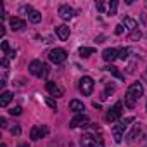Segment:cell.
<instances>
[{
	"instance_id": "f546056e",
	"label": "cell",
	"mask_w": 147,
	"mask_h": 147,
	"mask_svg": "<svg viewBox=\"0 0 147 147\" xmlns=\"http://www.w3.org/2000/svg\"><path fill=\"white\" fill-rule=\"evenodd\" d=\"M2 52H4V54H11V47H9V42H2Z\"/></svg>"
},
{
	"instance_id": "ffe728a7",
	"label": "cell",
	"mask_w": 147,
	"mask_h": 147,
	"mask_svg": "<svg viewBox=\"0 0 147 147\" xmlns=\"http://www.w3.org/2000/svg\"><path fill=\"white\" fill-rule=\"evenodd\" d=\"M78 54H80L82 57H90L92 54H95V49H94V47H82V49L78 50Z\"/></svg>"
},
{
	"instance_id": "8d00e7d4",
	"label": "cell",
	"mask_w": 147,
	"mask_h": 147,
	"mask_svg": "<svg viewBox=\"0 0 147 147\" xmlns=\"http://www.w3.org/2000/svg\"><path fill=\"white\" fill-rule=\"evenodd\" d=\"M19 147H30V145H28V144H21Z\"/></svg>"
},
{
	"instance_id": "ab89813d",
	"label": "cell",
	"mask_w": 147,
	"mask_h": 147,
	"mask_svg": "<svg viewBox=\"0 0 147 147\" xmlns=\"http://www.w3.org/2000/svg\"><path fill=\"white\" fill-rule=\"evenodd\" d=\"M145 109H147V106H145Z\"/></svg>"
},
{
	"instance_id": "4fadbf2b",
	"label": "cell",
	"mask_w": 147,
	"mask_h": 147,
	"mask_svg": "<svg viewBox=\"0 0 147 147\" xmlns=\"http://www.w3.org/2000/svg\"><path fill=\"white\" fill-rule=\"evenodd\" d=\"M69 33H71V31H69V28H67L66 24L55 26V35L59 36V40H62V42H64V40H67V38H69Z\"/></svg>"
},
{
	"instance_id": "9a60e30c",
	"label": "cell",
	"mask_w": 147,
	"mask_h": 147,
	"mask_svg": "<svg viewBox=\"0 0 147 147\" xmlns=\"http://www.w3.org/2000/svg\"><path fill=\"white\" fill-rule=\"evenodd\" d=\"M9 24H11V30L19 31V30H23V28L26 26V21H24V19H21V18H11Z\"/></svg>"
},
{
	"instance_id": "603a6c76",
	"label": "cell",
	"mask_w": 147,
	"mask_h": 147,
	"mask_svg": "<svg viewBox=\"0 0 147 147\" xmlns=\"http://www.w3.org/2000/svg\"><path fill=\"white\" fill-rule=\"evenodd\" d=\"M138 131H140V125H135V128H133V130H131V131H130V133L126 135V140H128V142L135 140V137L138 135Z\"/></svg>"
},
{
	"instance_id": "9c48e42d",
	"label": "cell",
	"mask_w": 147,
	"mask_h": 147,
	"mask_svg": "<svg viewBox=\"0 0 147 147\" xmlns=\"http://www.w3.org/2000/svg\"><path fill=\"white\" fill-rule=\"evenodd\" d=\"M45 87H47V90H49V94H50L52 97H62V95H64V90H62L57 83H54V82H47Z\"/></svg>"
},
{
	"instance_id": "277c9868",
	"label": "cell",
	"mask_w": 147,
	"mask_h": 147,
	"mask_svg": "<svg viewBox=\"0 0 147 147\" xmlns=\"http://www.w3.org/2000/svg\"><path fill=\"white\" fill-rule=\"evenodd\" d=\"M121 113H123V102H116V104L109 109V113L106 114V119H107L109 123H113V121H116V119L121 118Z\"/></svg>"
},
{
	"instance_id": "7a4b0ae2",
	"label": "cell",
	"mask_w": 147,
	"mask_h": 147,
	"mask_svg": "<svg viewBox=\"0 0 147 147\" xmlns=\"http://www.w3.org/2000/svg\"><path fill=\"white\" fill-rule=\"evenodd\" d=\"M66 59H67V52L64 49H54L49 52V61L54 64H62Z\"/></svg>"
},
{
	"instance_id": "74e56055",
	"label": "cell",
	"mask_w": 147,
	"mask_h": 147,
	"mask_svg": "<svg viewBox=\"0 0 147 147\" xmlns=\"http://www.w3.org/2000/svg\"><path fill=\"white\" fill-rule=\"evenodd\" d=\"M0 147H7V144H2V145H0Z\"/></svg>"
},
{
	"instance_id": "836d02e7",
	"label": "cell",
	"mask_w": 147,
	"mask_h": 147,
	"mask_svg": "<svg viewBox=\"0 0 147 147\" xmlns=\"http://www.w3.org/2000/svg\"><path fill=\"white\" fill-rule=\"evenodd\" d=\"M0 126H2V128H7V119H5V118H0Z\"/></svg>"
},
{
	"instance_id": "f1b7e54d",
	"label": "cell",
	"mask_w": 147,
	"mask_h": 147,
	"mask_svg": "<svg viewBox=\"0 0 147 147\" xmlns=\"http://www.w3.org/2000/svg\"><path fill=\"white\" fill-rule=\"evenodd\" d=\"M9 130H11L12 135H19V133H21V128H19V125H16V123H14V126H11Z\"/></svg>"
},
{
	"instance_id": "5b68a950",
	"label": "cell",
	"mask_w": 147,
	"mask_h": 147,
	"mask_svg": "<svg viewBox=\"0 0 147 147\" xmlns=\"http://www.w3.org/2000/svg\"><path fill=\"white\" fill-rule=\"evenodd\" d=\"M47 133H49V128H47V126L36 125V126H33V128L30 130V138H31V140H40V138H43Z\"/></svg>"
},
{
	"instance_id": "d4e9b609",
	"label": "cell",
	"mask_w": 147,
	"mask_h": 147,
	"mask_svg": "<svg viewBox=\"0 0 147 147\" xmlns=\"http://www.w3.org/2000/svg\"><path fill=\"white\" fill-rule=\"evenodd\" d=\"M45 104L50 107V109H54V111H57V102L52 99V97H45Z\"/></svg>"
},
{
	"instance_id": "2e32d148",
	"label": "cell",
	"mask_w": 147,
	"mask_h": 147,
	"mask_svg": "<svg viewBox=\"0 0 147 147\" xmlns=\"http://www.w3.org/2000/svg\"><path fill=\"white\" fill-rule=\"evenodd\" d=\"M11 100H12V92L4 90V92H2V95H0V106H2V107H7Z\"/></svg>"
},
{
	"instance_id": "83f0119b",
	"label": "cell",
	"mask_w": 147,
	"mask_h": 147,
	"mask_svg": "<svg viewBox=\"0 0 147 147\" xmlns=\"http://www.w3.org/2000/svg\"><path fill=\"white\" fill-rule=\"evenodd\" d=\"M113 92H114V88H113V87H107V88H106V92L100 95V99H102V100H106V99L109 97V94H113Z\"/></svg>"
},
{
	"instance_id": "d590c367",
	"label": "cell",
	"mask_w": 147,
	"mask_h": 147,
	"mask_svg": "<svg viewBox=\"0 0 147 147\" xmlns=\"http://www.w3.org/2000/svg\"><path fill=\"white\" fill-rule=\"evenodd\" d=\"M2 66H4V67H7V66H9V61H7V57H4V59H2Z\"/></svg>"
},
{
	"instance_id": "e575fe53",
	"label": "cell",
	"mask_w": 147,
	"mask_h": 147,
	"mask_svg": "<svg viewBox=\"0 0 147 147\" xmlns=\"http://www.w3.org/2000/svg\"><path fill=\"white\" fill-rule=\"evenodd\" d=\"M5 35V28H4V24H0V36H4Z\"/></svg>"
},
{
	"instance_id": "5bb4252c",
	"label": "cell",
	"mask_w": 147,
	"mask_h": 147,
	"mask_svg": "<svg viewBox=\"0 0 147 147\" xmlns=\"http://www.w3.org/2000/svg\"><path fill=\"white\" fill-rule=\"evenodd\" d=\"M118 49H106L104 52H102V59L106 61V62H113L114 59H118Z\"/></svg>"
},
{
	"instance_id": "484cf974",
	"label": "cell",
	"mask_w": 147,
	"mask_h": 147,
	"mask_svg": "<svg viewBox=\"0 0 147 147\" xmlns=\"http://www.w3.org/2000/svg\"><path fill=\"white\" fill-rule=\"evenodd\" d=\"M130 38H131L133 42H137V40H140V38H142V31H140V30L137 28L135 31H131V33H130Z\"/></svg>"
},
{
	"instance_id": "8fae6325",
	"label": "cell",
	"mask_w": 147,
	"mask_h": 147,
	"mask_svg": "<svg viewBox=\"0 0 147 147\" xmlns=\"http://www.w3.org/2000/svg\"><path fill=\"white\" fill-rule=\"evenodd\" d=\"M69 111L76 113V114H83V111H85V104H83L82 100H78V99H73V100L69 102Z\"/></svg>"
},
{
	"instance_id": "7c38bea8",
	"label": "cell",
	"mask_w": 147,
	"mask_h": 147,
	"mask_svg": "<svg viewBox=\"0 0 147 147\" xmlns=\"http://www.w3.org/2000/svg\"><path fill=\"white\" fill-rule=\"evenodd\" d=\"M80 145L82 147H95V135L83 133L82 135V140H80Z\"/></svg>"
},
{
	"instance_id": "d6a6232c",
	"label": "cell",
	"mask_w": 147,
	"mask_h": 147,
	"mask_svg": "<svg viewBox=\"0 0 147 147\" xmlns=\"http://www.w3.org/2000/svg\"><path fill=\"white\" fill-rule=\"evenodd\" d=\"M95 7H97V11H99V12H104V9H106V5H104L102 2H97V4H95Z\"/></svg>"
},
{
	"instance_id": "8992f818",
	"label": "cell",
	"mask_w": 147,
	"mask_h": 147,
	"mask_svg": "<svg viewBox=\"0 0 147 147\" xmlns=\"http://www.w3.org/2000/svg\"><path fill=\"white\" fill-rule=\"evenodd\" d=\"M126 94H130L131 97H135V99L138 100V99L144 95V87H142V83H140V82H135V83H131V85L128 87Z\"/></svg>"
},
{
	"instance_id": "ac0fdd59",
	"label": "cell",
	"mask_w": 147,
	"mask_h": 147,
	"mask_svg": "<svg viewBox=\"0 0 147 147\" xmlns=\"http://www.w3.org/2000/svg\"><path fill=\"white\" fill-rule=\"evenodd\" d=\"M106 71H109L111 75H114L118 80H125V76H123V73H119V69L116 67V66H113V64H109L107 67H106Z\"/></svg>"
},
{
	"instance_id": "3957f363",
	"label": "cell",
	"mask_w": 147,
	"mask_h": 147,
	"mask_svg": "<svg viewBox=\"0 0 147 147\" xmlns=\"http://www.w3.org/2000/svg\"><path fill=\"white\" fill-rule=\"evenodd\" d=\"M80 92L83 94V95H92V92H94V87H95V83H94V80L90 78V76H83L82 80H80Z\"/></svg>"
},
{
	"instance_id": "4316f807",
	"label": "cell",
	"mask_w": 147,
	"mask_h": 147,
	"mask_svg": "<svg viewBox=\"0 0 147 147\" xmlns=\"http://www.w3.org/2000/svg\"><path fill=\"white\" fill-rule=\"evenodd\" d=\"M9 113H11L12 116H19V114L23 113V107H21V106H14V107H12V109H11Z\"/></svg>"
},
{
	"instance_id": "ba28073f",
	"label": "cell",
	"mask_w": 147,
	"mask_h": 147,
	"mask_svg": "<svg viewBox=\"0 0 147 147\" xmlns=\"http://www.w3.org/2000/svg\"><path fill=\"white\" fill-rule=\"evenodd\" d=\"M69 126L71 128H76V126H88V116L85 114H76L69 121Z\"/></svg>"
},
{
	"instance_id": "30bf717a",
	"label": "cell",
	"mask_w": 147,
	"mask_h": 147,
	"mask_svg": "<svg viewBox=\"0 0 147 147\" xmlns=\"http://www.w3.org/2000/svg\"><path fill=\"white\" fill-rule=\"evenodd\" d=\"M57 14H59V18H61V19L67 21V19H71L73 16H75V11H73L69 5H61V7H59V11H57Z\"/></svg>"
},
{
	"instance_id": "6da1fadb",
	"label": "cell",
	"mask_w": 147,
	"mask_h": 147,
	"mask_svg": "<svg viewBox=\"0 0 147 147\" xmlns=\"http://www.w3.org/2000/svg\"><path fill=\"white\" fill-rule=\"evenodd\" d=\"M131 121H135V118H133V116L125 118L121 123H118V125L113 128V135H114V142H116V144H121V140H123V131L126 130L128 123H131Z\"/></svg>"
},
{
	"instance_id": "cb8c5ba5",
	"label": "cell",
	"mask_w": 147,
	"mask_h": 147,
	"mask_svg": "<svg viewBox=\"0 0 147 147\" xmlns=\"http://www.w3.org/2000/svg\"><path fill=\"white\" fill-rule=\"evenodd\" d=\"M116 9H118V2H116V0L109 2V5H107V16H114L116 14Z\"/></svg>"
},
{
	"instance_id": "52a82bcc",
	"label": "cell",
	"mask_w": 147,
	"mask_h": 147,
	"mask_svg": "<svg viewBox=\"0 0 147 147\" xmlns=\"http://www.w3.org/2000/svg\"><path fill=\"white\" fill-rule=\"evenodd\" d=\"M43 62L42 61H31L30 62V73H31V75H35V76H38V78H42V73H43Z\"/></svg>"
},
{
	"instance_id": "d6986e66",
	"label": "cell",
	"mask_w": 147,
	"mask_h": 147,
	"mask_svg": "<svg viewBox=\"0 0 147 147\" xmlns=\"http://www.w3.org/2000/svg\"><path fill=\"white\" fill-rule=\"evenodd\" d=\"M125 106H126L128 109H135V106H137V99L131 97L130 94H126V95H125Z\"/></svg>"
},
{
	"instance_id": "1f68e13d",
	"label": "cell",
	"mask_w": 147,
	"mask_h": 147,
	"mask_svg": "<svg viewBox=\"0 0 147 147\" xmlns=\"http://www.w3.org/2000/svg\"><path fill=\"white\" fill-rule=\"evenodd\" d=\"M116 35H123V31H125V28H123V24H116Z\"/></svg>"
},
{
	"instance_id": "7402d4cb",
	"label": "cell",
	"mask_w": 147,
	"mask_h": 147,
	"mask_svg": "<svg viewBox=\"0 0 147 147\" xmlns=\"http://www.w3.org/2000/svg\"><path fill=\"white\" fill-rule=\"evenodd\" d=\"M130 54H131V50H130L128 47H125V49H119V52H118V57H119V59H123V61H126V59L130 57Z\"/></svg>"
},
{
	"instance_id": "4dcf8cb0",
	"label": "cell",
	"mask_w": 147,
	"mask_h": 147,
	"mask_svg": "<svg viewBox=\"0 0 147 147\" xmlns=\"http://www.w3.org/2000/svg\"><path fill=\"white\" fill-rule=\"evenodd\" d=\"M95 147H104V140H102V137L99 135V137H95Z\"/></svg>"
},
{
	"instance_id": "44dd1931",
	"label": "cell",
	"mask_w": 147,
	"mask_h": 147,
	"mask_svg": "<svg viewBox=\"0 0 147 147\" xmlns=\"http://www.w3.org/2000/svg\"><path fill=\"white\" fill-rule=\"evenodd\" d=\"M28 19H30L31 23H35V24H36V23H40V21H42V14H40L38 11H31V12L28 14Z\"/></svg>"
},
{
	"instance_id": "e0dca14e",
	"label": "cell",
	"mask_w": 147,
	"mask_h": 147,
	"mask_svg": "<svg viewBox=\"0 0 147 147\" xmlns=\"http://www.w3.org/2000/svg\"><path fill=\"white\" fill-rule=\"evenodd\" d=\"M121 24H123V26H126L130 31H135V30H137V26H138V24H137V21H135V19H131V18H128V16H125V18H123V23H121Z\"/></svg>"
},
{
	"instance_id": "f35d334b",
	"label": "cell",
	"mask_w": 147,
	"mask_h": 147,
	"mask_svg": "<svg viewBox=\"0 0 147 147\" xmlns=\"http://www.w3.org/2000/svg\"><path fill=\"white\" fill-rule=\"evenodd\" d=\"M145 80H147V73H145Z\"/></svg>"
}]
</instances>
